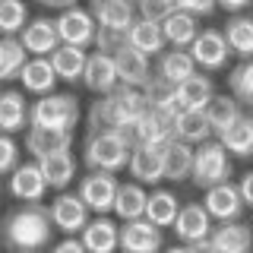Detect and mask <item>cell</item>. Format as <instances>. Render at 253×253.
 I'll list each match as a JSON object with an SVG mask.
<instances>
[{"label": "cell", "instance_id": "6da1fadb", "mask_svg": "<svg viewBox=\"0 0 253 253\" xmlns=\"http://www.w3.org/2000/svg\"><path fill=\"white\" fill-rule=\"evenodd\" d=\"M51 209L42 203H22L3 215V247L10 253H42L54 237Z\"/></svg>", "mask_w": 253, "mask_h": 253}, {"label": "cell", "instance_id": "7a4b0ae2", "mask_svg": "<svg viewBox=\"0 0 253 253\" xmlns=\"http://www.w3.org/2000/svg\"><path fill=\"white\" fill-rule=\"evenodd\" d=\"M149 114V101L142 89L133 85H121L117 92L101 95L98 101H92L89 108V133H101V130H126L136 121Z\"/></svg>", "mask_w": 253, "mask_h": 253}, {"label": "cell", "instance_id": "3957f363", "mask_svg": "<svg viewBox=\"0 0 253 253\" xmlns=\"http://www.w3.org/2000/svg\"><path fill=\"white\" fill-rule=\"evenodd\" d=\"M130 158H133V142L121 130H101V133H89L85 136L83 162L89 171L117 174V171L130 168Z\"/></svg>", "mask_w": 253, "mask_h": 253}, {"label": "cell", "instance_id": "277c9868", "mask_svg": "<svg viewBox=\"0 0 253 253\" xmlns=\"http://www.w3.org/2000/svg\"><path fill=\"white\" fill-rule=\"evenodd\" d=\"M193 180L200 190H212L218 184L231 180V152L221 146L218 139H209L203 146H196V158H193Z\"/></svg>", "mask_w": 253, "mask_h": 253}, {"label": "cell", "instance_id": "5b68a950", "mask_svg": "<svg viewBox=\"0 0 253 253\" xmlns=\"http://www.w3.org/2000/svg\"><path fill=\"white\" fill-rule=\"evenodd\" d=\"M79 124V101L67 92H51L32 105V126H47V130L73 133Z\"/></svg>", "mask_w": 253, "mask_h": 253}, {"label": "cell", "instance_id": "8992f818", "mask_svg": "<svg viewBox=\"0 0 253 253\" xmlns=\"http://www.w3.org/2000/svg\"><path fill=\"white\" fill-rule=\"evenodd\" d=\"M117 190H121V180L108 171H89L83 180H79V196L89 206L95 215H108L114 212L117 203Z\"/></svg>", "mask_w": 253, "mask_h": 253}, {"label": "cell", "instance_id": "52a82bcc", "mask_svg": "<svg viewBox=\"0 0 253 253\" xmlns=\"http://www.w3.org/2000/svg\"><path fill=\"white\" fill-rule=\"evenodd\" d=\"M51 218H54V228H57L60 234H67V237H79L89 228V206L83 203V196L79 193H60L57 200H54L51 206Z\"/></svg>", "mask_w": 253, "mask_h": 253}, {"label": "cell", "instance_id": "ba28073f", "mask_svg": "<svg viewBox=\"0 0 253 253\" xmlns=\"http://www.w3.org/2000/svg\"><path fill=\"white\" fill-rule=\"evenodd\" d=\"M57 32H60V44H73V47H89L95 44L98 35V22H95L92 10L83 6H70L57 16Z\"/></svg>", "mask_w": 253, "mask_h": 253}, {"label": "cell", "instance_id": "9c48e42d", "mask_svg": "<svg viewBox=\"0 0 253 253\" xmlns=\"http://www.w3.org/2000/svg\"><path fill=\"white\" fill-rule=\"evenodd\" d=\"M187 51L193 54V60H196L200 70H225L228 57H231L228 38H225V32H218V29H203Z\"/></svg>", "mask_w": 253, "mask_h": 253}, {"label": "cell", "instance_id": "30bf717a", "mask_svg": "<svg viewBox=\"0 0 253 253\" xmlns=\"http://www.w3.org/2000/svg\"><path fill=\"white\" fill-rule=\"evenodd\" d=\"M10 196L13 200H19V203H42L44 200V193L51 190V184H47V177H44V171H42V165L32 158V162H22L19 168H16L10 174Z\"/></svg>", "mask_w": 253, "mask_h": 253}, {"label": "cell", "instance_id": "8fae6325", "mask_svg": "<svg viewBox=\"0 0 253 253\" xmlns=\"http://www.w3.org/2000/svg\"><path fill=\"white\" fill-rule=\"evenodd\" d=\"M171 231L177 234L180 244H187V247H190V244L209 241L212 231H215V218L206 212L203 203H187L184 209H180V215H177V221H174Z\"/></svg>", "mask_w": 253, "mask_h": 253}, {"label": "cell", "instance_id": "7c38bea8", "mask_svg": "<svg viewBox=\"0 0 253 253\" xmlns=\"http://www.w3.org/2000/svg\"><path fill=\"white\" fill-rule=\"evenodd\" d=\"M203 206H206V212H209L215 221H241L244 209H247V203H244V196H241V187L231 184V180L206 190Z\"/></svg>", "mask_w": 253, "mask_h": 253}, {"label": "cell", "instance_id": "4fadbf2b", "mask_svg": "<svg viewBox=\"0 0 253 253\" xmlns=\"http://www.w3.org/2000/svg\"><path fill=\"white\" fill-rule=\"evenodd\" d=\"M83 85H85L89 92H95V95H111V92L121 89V73H117L114 54H105V51L89 54V63H85Z\"/></svg>", "mask_w": 253, "mask_h": 253}, {"label": "cell", "instance_id": "5bb4252c", "mask_svg": "<svg viewBox=\"0 0 253 253\" xmlns=\"http://www.w3.org/2000/svg\"><path fill=\"white\" fill-rule=\"evenodd\" d=\"M121 253H162V228L149 218L121 225Z\"/></svg>", "mask_w": 253, "mask_h": 253}, {"label": "cell", "instance_id": "9a60e30c", "mask_svg": "<svg viewBox=\"0 0 253 253\" xmlns=\"http://www.w3.org/2000/svg\"><path fill=\"white\" fill-rule=\"evenodd\" d=\"M89 10L101 29L130 32V26L139 19L136 0H89Z\"/></svg>", "mask_w": 253, "mask_h": 253}, {"label": "cell", "instance_id": "2e32d148", "mask_svg": "<svg viewBox=\"0 0 253 253\" xmlns=\"http://www.w3.org/2000/svg\"><path fill=\"white\" fill-rule=\"evenodd\" d=\"M19 42L26 44V51L32 57H51L60 47V32H57V19H32L26 29H22Z\"/></svg>", "mask_w": 253, "mask_h": 253}, {"label": "cell", "instance_id": "e0dca14e", "mask_svg": "<svg viewBox=\"0 0 253 253\" xmlns=\"http://www.w3.org/2000/svg\"><path fill=\"white\" fill-rule=\"evenodd\" d=\"M152 57H146L142 51L126 44L124 51L114 54V63H117V73H121V85H133V89H146L152 83Z\"/></svg>", "mask_w": 253, "mask_h": 253}, {"label": "cell", "instance_id": "ac0fdd59", "mask_svg": "<svg viewBox=\"0 0 253 253\" xmlns=\"http://www.w3.org/2000/svg\"><path fill=\"white\" fill-rule=\"evenodd\" d=\"M130 177L139 184H158L165 180V149L158 146H136L130 158Z\"/></svg>", "mask_w": 253, "mask_h": 253}, {"label": "cell", "instance_id": "d6986e66", "mask_svg": "<svg viewBox=\"0 0 253 253\" xmlns=\"http://www.w3.org/2000/svg\"><path fill=\"white\" fill-rule=\"evenodd\" d=\"M83 244L89 253H117L121 250V225H117L114 218L108 215H98L89 221V228H85L83 234Z\"/></svg>", "mask_w": 253, "mask_h": 253}, {"label": "cell", "instance_id": "ffe728a7", "mask_svg": "<svg viewBox=\"0 0 253 253\" xmlns=\"http://www.w3.org/2000/svg\"><path fill=\"white\" fill-rule=\"evenodd\" d=\"M218 253H253V225L247 221H218L209 237Z\"/></svg>", "mask_w": 253, "mask_h": 253}, {"label": "cell", "instance_id": "44dd1931", "mask_svg": "<svg viewBox=\"0 0 253 253\" xmlns=\"http://www.w3.org/2000/svg\"><path fill=\"white\" fill-rule=\"evenodd\" d=\"M73 146V133H63V130H47V126H29L26 133V152L29 158L42 162V158L63 152V149Z\"/></svg>", "mask_w": 253, "mask_h": 253}, {"label": "cell", "instance_id": "7402d4cb", "mask_svg": "<svg viewBox=\"0 0 253 253\" xmlns=\"http://www.w3.org/2000/svg\"><path fill=\"white\" fill-rule=\"evenodd\" d=\"M0 126H3V133H19L32 126V105L26 101V95L19 89H6L0 95Z\"/></svg>", "mask_w": 253, "mask_h": 253}, {"label": "cell", "instance_id": "603a6c76", "mask_svg": "<svg viewBox=\"0 0 253 253\" xmlns=\"http://www.w3.org/2000/svg\"><path fill=\"white\" fill-rule=\"evenodd\" d=\"M155 73L162 79H168L171 85H180V83H187L190 76L200 73V67H196L193 54H190L187 47H171V51H165L162 57H158Z\"/></svg>", "mask_w": 253, "mask_h": 253}, {"label": "cell", "instance_id": "cb8c5ba5", "mask_svg": "<svg viewBox=\"0 0 253 253\" xmlns=\"http://www.w3.org/2000/svg\"><path fill=\"white\" fill-rule=\"evenodd\" d=\"M126 42H130V47L142 51L146 57H162L165 47H168V42H165V32H162V22L142 19V16L130 26V32H126Z\"/></svg>", "mask_w": 253, "mask_h": 253}, {"label": "cell", "instance_id": "d4e9b609", "mask_svg": "<svg viewBox=\"0 0 253 253\" xmlns=\"http://www.w3.org/2000/svg\"><path fill=\"white\" fill-rule=\"evenodd\" d=\"M146 206H149V190L139 180H126L117 190V203H114V215L121 221H136L146 218Z\"/></svg>", "mask_w": 253, "mask_h": 253}, {"label": "cell", "instance_id": "484cf974", "mask_svg": "<svg viewBox=\"0 0 253 253\" xmlns=\"http://www.w3.org/2000/svg\"><path fill=\"white\" fill-rule=\"evenodd\" d=\"M19 83H22V89L32 92V95H51L54 92V85H57V73H54V63L51 57H32L26 63V70L19 73Z\"/></svg>", "mask_w": 253, "mask_h": 253}, {"label": "cell", "instance_id": "4316f807", "mask_svg": "<svg viewBox=\"0 0 253 253\" xmlns=\"http://www.w3.org/2000/svg\"><path fill=\"white\" fill-rule=\"evenodd\" d=\"M212 98H215V85H212V79L203 76V73L190 76L187 83L177 85V108L180 111H206Z\"/></svg>", "mask_w": 253, "mask_h": 253}, {"label": "cell", "instance_id": "83f0119b", "mask_svg": "<svg viewBox=\"0 0 253 253\" xmlns=\"http://www.w3.org/2000/svg\"><path fill=\"white\" fill-rule=\"evenodd\" d=\"M51 63H54V73L63 83H79L85 76V63H89V54L85 47H73V44H60L57 51L51 54Z\"/></svg>", "mask_w": 253, "mask_h": 253}, {"label": "cell", "instance_id": "f1b7e54d", "mask_svg": "<svg viewBox=\"0 0 253 253\" xmlns=\"http://www.w3.org/2000/svg\"><path fill=\"white\" fill-rule=\"evenodd\" d=\"M193 158H196V146H187V142L174 139L168 149H165V180H190L193 177Z\"/></svg>", "mask_w": 253, "mask_h": 253}, {"label": "cell", "instance_id": "f546056e", "mask_svg": "<svg viewBox=\"0 0 253 253\" xmlns=\"http://www.w3.org/2000/svg\"><path fill=\"white\" fill-rule=\"evenodd\" d=\"M162 32H165V42L171 47H190L203 29H200V19H196L193 13L177 10L174 16H168V19L162 22Z\"/></svg>", "mask_w": 253, "mask_h": 253}, {"label": "cell", "instance_id": "4dcf8cb0", "mask_svg": "<svg viewBox=\"0 0 253 253\" xmlns=\"http://www.w3.org/2000/svg\"><path fill=\"white\" fill-rule=\"evenodd\" d=\"M218 142L234 158H253V117L250 114L237 117L225 133H218Z\"/></svg>", "mask_w": 253, "mask_h": 253}, {"label": "cell", "instance_id": "1f68e13d", "mask_svg": "<svg viewBox=\"0 0 253 253\" xmlns=\"http://www.w3.org/2000/svg\"><path fill=\"white\" fill-rule=\"evenodd\" d=\"M180 209H184V206H180V200L171 190H152V193H149V206H146V218L158 228H174Z\"/></svg>", "mask_w": 253, "mask_h": 253}, {"label": "cell", "instance_id": "d6a6232c", "mask_svg": "<svg viewBox=\"0 0 253 253\" xmlns=\"http://www.w3.org/2000/svg\"><path fill=\"white\" fill-rule=\"evenodd\" d=\"M174 133H177V139L187 142V146H203V142H209V136H212V124H209V117H206V111H180Z\"/></svg>", "mask_w": 253, "mask_h": 253}, {"label": "cell", "instance_id": "836d02e7", "mask_svg": "<svg viewBox=\"0 0 253 253\" xmlns=\"http://www.w3.org/2000/svg\"><path fill=\"white\" fill-rule=\"evenodd\" d=\"M225 38H228V47L231 54H237L241 60H250L253 57V16H231L225 22Z\"/></svg>", "mask_w": 253, "mask_h": 253}, {"label": "cell", "instance_id": "e575fe53", "mask_svg": "<svg viewBox=\"0 0 253 253\" xmlns=\"http://www.w3.org/2000/svg\"><path fill=\"white\" fill-rule=\"evenodd\" d=\"M38 165H42L47 184H51L54 190H67V187H70V180L76 177V155L70 152V149L47 155V158H42Z\"/></svg>", "mask_w": 253, "mask_h": 253}, {"label": "cell", "instance_id": "d590c367", "mask_svg": "<svg viewBox=\"0 0 253 253\" xmlns=\"http://www.w3.org/2000/svg\"><path fill=\"white\" fill-rule=\"evenodd\" d=\"M29 60L32 57H29L26 44H22L19 38H3V42H0V76H3V83L19 79V73L26 70Z\"/></svg>", "mask_w": 253, "mask_h": 253}, {"label": "cell", "instance_id": "8d00e7d4", "mask_svg": "<svg viewBox=\"0 0 253 253\" xmlns=\"http://www.w3.org/2000/svg\"><path fill=\"white\" fill-rule=\"evenodd\" d=\"M206 117H209V124H212V133L218 136V133H225L237 117H244V111H241V101H237L234 95H215V98L209 101V108H206Z\"/></svg>", "mask_w": 253, "mask_h": 253}, {"label": "cell", "instance_id": "74e56055", "mask_svg": "<svg viewBox=\"0 0 253 253\" xmlns=\"http://www.w3.org/2000/svg\"><path fill=\"white\" fill-rule=\"evenodd\" d=\"M26 26H29L26 0H0V29H3V38H19Z\"/></svg>", "mask_w": 253, "mask_h": 253}, {"label": "cell", "instance_id": "f35d334b", "mask_svg": "<svg viewBox=\"0 0 253 253\" xmlns=\"http://www.w3.org/2000/svg\"><path fill=\"white\" fill-rule=\"evenodd\" d=\"M228 89H231V95L241 101V105L253 108V57L241 60L231 70V76H228Z\"/></svg>", "mask_w": 253, "mask_h": 253}, {"label": "cell", "instance_id": "ab89813d", "mask_svg": "<svg viewBox=\"0 0 253 253\" xmlns=\"http://www.w3.org/2000/svg\"><path fill=\"white\" fill-rule=\"evenodd\" d=\"M146 101H149V108H162V111H180L177 108V85H171L168 79H162V76H152V83L146 85Z\"/></svg>", "mask_w": 253, "mask_h": 253}, {"label": "cell", "instance_id": "60d3db41", "mask_svg": "<svg viewBox=\"0 0 253 253\" xmlns=\"http://www.w3.org/2000/svg\"><path fill=\"white\" fill-rule=\"evenodd\" d=\"M136 6H139L142 19H152V22H165L168 16H174L180 10L174 0H136Z\"/></svg>", "mask_w": 253, "mask_h": 253}, {"label": "cell", "instance_id": "b9f144b4", "mask_svg": "<svg viewBox=\"0 0 253 253\" xmlns=\"http://www.w3.org/2000/svg\"><path fill=\"white\" fill-rule=\"evenodd\" d=\"M130 44L126 42V32H117V29H101L98 26V35H95V51H105V54H117Z\"/></svg>", "mask_w": 253, "mask_h": 253}, {"label": "cell", "instance_id": "7bdbcfd3", "mask_svg": "<svg viewBox=\"0 0 253 253\" xmlns=\"http://www.w3.org/2000/svg\"><path fill=\"white\" fill-rule=\"evenodd\" d=\"M19 146H16V139L10 133H3V139H0V171L3 174H13L19 168Z\"/></svg>", "mask_w": 253, "mask_h": 253}, {"label": "cell", "instance_id": "ee69618b", "mask_svg": "<svg viewBox=\"0 0 253 253\" xmlns=\"http://www.w3.org/2000/svg\"><path fill=\"white\" fill-rule=\"evenodd\" d=\"M180 10L193 13L196 19H200V16H212L218 10V0H180Z\"/></svg>", "mask_w": 253, "mask_h": 253}, {"label": "cell", "instance_id": "f6af8a7d", "mask_svg": "<svg viewBox=\"0 0 253 253\" xmlns=\"http://www.w3.org/2000/svg\"><path fill=\"white\" fill-rule=\"evenodd\" d=\"M51 253H89L85 250V244H83V237H63L60 244H54Z\"/></svg>", "mask_w": 253, "mask_h": 253}, {"label": "cell", "instance_id": "bcb514c9", "mask_svg": "<svg viewBox=\"0 0 253 253\" xmlns=\"http://www.w3.org/2000/svg\"><path fill=\"white\" fill-rule=\"evenodd\" d=\"M237 187H241V196H244V203L253 209V171H247L241 180H237Z\"/></svg>", "mask_w": 253, "mask_h": 253}, {"label": "cell", "instance_id": "7dc6e473", "mask_svg": "<svg viewBox=\"0 0 253 253\" xmlns=\"http://www.w3.org/2000/svg\"><path fill=\"white\" fill-rule=\"evenodd\" d=\"M250 3H253V0H218V6H221L225 13H231V16H241Z\"/></svg>", "mask_w": 253, "mask_h": 253}, {"label": "cell", "instance_id": "c3c4849f", "mask_svg": "<svg viewBox=\"0 0 253 253\" xmlns=\"http://www.w3.org/2000/svg\"><path fill=\"white\" fill-rule=\"evenodd\" d=\"M42 6H51V10H70V6H79V0H38Z\"/></svg>", "mask_w": 253, "mask_h": 253}, {"label": "cell", "instance_id": "681fc988", "mask_svg": "<svg viewBox=\"0 0 253 253\" xmlns=\"http://www.w3.org/2000/svg\"><path fill=\"white\" fill-rule=\"evenodd\" d=\"M190 250L193 253H218V247L212 241H200V244H190Z\"/></svg>", "mask_w": 253, "mask_h": 253}, {"label": "cell", "instance_id": "f907efd6", "mask_svg": "<svg viewBox=\"0 0 253 253\" xmlns=\"http://www.w3.org/2000/svg\"><path fill=\"white\" fill-rule=\"evenodd\" d=\"M162 253H193L187 247V244H177V247H168V250H162Z\"/></svg>", "mask_w": 253, "mask_h": 253}]
</instances>
